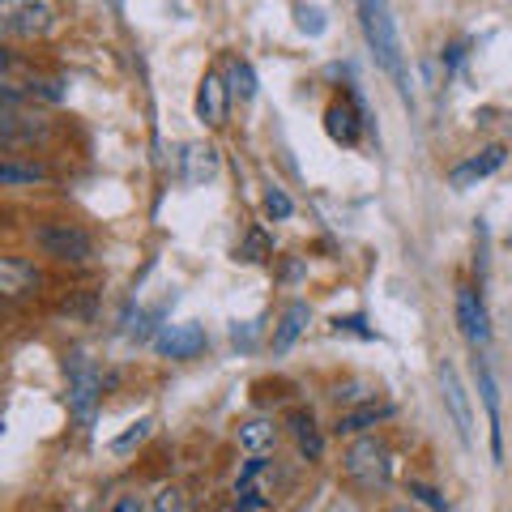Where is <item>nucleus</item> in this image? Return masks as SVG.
Segmentation results:
<instances>
[{
    "mask_svg": "<svg viewBox=\"0 0 512 512\" xmlns=\"http://www.w3.org/2000/svg\"><path fill=\"white\" fill-rule=\"evenodd\" d=\"M265 214L282 222V218H291V214H295V201L286 197L282 188H269V192H265Z\"/></svg>",
    "mask_w": 512,
    "mask_h": 512,
    "instance_id": "4be33fe9",
    "label": "nucleus"
},
{
    "mask_svg": "<svg viewBox=\"0 0 512 512\" xmlns=\"http://www.w3.org/2000/svg\"><path fill=\"white\" fill-rule=\"evenodd\" d=\"M107 512H146V500H141L137 491H128V495H120V500L111 504Z\"/></svg>",
    "mask_w": 512,
    "mask_h": 512,
    "instance_id": "a878e982",
    "label": "nucleus"
},
{
    "mask_svg": "<svg viewBox=\"0 0 512 512\" xmlns=\"http://www.w3.org/2000/svg\"><path fill=\"white\" fill-rule=\"evenodd\" d=\"M295 13H299V30H308V35H320V30H325V13H320V9L299 5Z\"/></svg>",
    "mask_w": 512,
    "mask_h": 512,
    "instance_id": "b1692460",
    "label": "nucleus"
},
{
    "mask_svg": "<svg viewBox=\"0 0 512 512\" xmlns=\"http://www.w3.org/2000/svg\"><path fill=\"white\" fill-rule=\"evenodd\" d=\"M39 269L26 261V256H0V291H5V299H22L39 286Z\"/></svg>",
    "mask_w": 512,
    "mask_h": 512,
    "instance_id": "9b49d317",
    "label": "nucleus"
},
{
    "mask_svg": "<svg viewBox=\"0 0 512 512\" xmlns=\"http://www.w3.org/2000/svg\"><path fill=\"white\" fill-rule=\"evenodd\" d=\"M99 402H103V380L94 372V363L86 355H73L69 359V406L82 423H94L99 414Z\"/></svg>",
    "mask_w": 512,
    "mask_h": 512,
    "instance_id": "39448f33",
    "label": "nucleus"
},
{
    "mask_svg": "<svg viewBox=\"0 0 512 512\" xmlns=\"http://www.w3.org/2000/svg\"><path fill=\"white\" fill-rule=\"evenodd\" d=\"M154 346H158V355H167V359H197L201 350L210 346V338H205V329L197 320H184V325H167Z\"/></svg>",
    "mask_w": 512,
    "mask_h": 512,
    "instance_id": "0eeeda50",
    "label": "nucleus"
},
{
    "mask_svg": "<svg viewBox=\"0 0 512 512\" xmlns=\"http://www.w3.org/2000/svg\"><path fill=\"white\" fill-rule=\"evenodd\" d=\"M35 244L43 256H52L60 265H86L94 256V239L90 231H82L77 222H39L35 227Z\"/></svg>",
    "mask_w": 512,
    "mask_h": 512,
    "instance_id": "20e7f679",
    "label": "nucleus"
},
{
    "mask_svg": "<svg viewBox=\"0 0 512 512\" xmlns=\"http://www.w3.org/2000/svg\"><path fill=\"white\" fill-rule=\"evenodd\" d=\"M291 431H295V440H299V453L308 457V461L325 457V436L316 431V419H312L308 410H295L291 414Z\"/></svg>",
    "mask_w": 512,
    "mask_h": 512,
    "instance_id": "a211bd4d",
    "label": "nucleus"
},
{
    "mask_svg": "<svg viewBox=\"0 0 512 512\" xmlns=\"http://www.w3.org/2000/svg\"><path fill=\"white\" fill-rule=\"evenodd\" d=\"M342 470L359 491H384L389 487V478H393V453H389V444L384 440L363 436V440H355L346 448Z\"/></svg>",
    "mask_w": 512,
    "mask_h": 512,
    "instance_id": "7ed1b4c3",
    "label": "nucleus"
},
{
    "mask_svg": "<svg viewBox=\"0 0 512 512\" xmlns=\"http://www.w3.org/2000/svg\"><path fill=\"white\" fill-rule=\"evenodd\" d=\"M227 103H231V86L222 73H205L201 86H197V120L210 124V128H222L227 124Z\"/></svg>",
    "mask_w": 512,
    "mask_h": 512,
    "instance_id": "6e6552de",
    "label": "nucleus"
},
{
    "mask_svg": "<svg viewBox=\"0 0 512 512\" xmlns=\"http://www.w3.org/2000/svg\"><path fill=\"white\" fill-rule=\"evenodd\" d=\"M359 5V22H363V35H367V47L376 52L380 69L393 77L402 94H410L406 86V60H402V39H397V22H393V9L389 0H355Z\"/></svg>",
    "mask_w": 512,
    "mask_h": 512,
    "instance_id": "f257e3e1",
    "label": "nucleus"
},
{
    "mask_svg": "<svg viewBox=\"0 0 512 512\" xmlns=\"http://www.w3.org/2000/svg\"><path fill=\"white\" fill-rule=\"evenodd\" d=\"M150 431H154V419H137L133 427L124 431V436H116V440H111V453H120V457H124V453H133V448H137L141 440H146Z\"/></svg>",
    "mask_w": 512,
    "mask_h": 512,
    "instance_id": "412c9836",
    "label": "nucleus"
},
{
    "mask_svg": "<svg viewBox=\"0 0 512 512\" xmlns=\"http://www.w3.org/2000/svg\"><path fill=\"white\" fill-rule=\"evenodd\" d=\"M440 384H444V402H448V410H453V423H457V431H461V440L470 444L474 419H470V402H466V389H461L453 363H440Z\"/></svg>",
    "mask_w": 512,
    "mask_h": 512,
    "instance_id": "f8f14e48",
    "label": "nucleus"
},
{
    "mask_svg": "<svg viewBox=\"0 0 512 512\" xmlns=\"http://www.w3.org/2000/svg\"><path fill=\"white\" fill-rule=\"evenodd\" d=\"M410 491H414V495H419V500H423L427 508H436V512L444 508V500H440V495H436V491H431V487H423V483H414Z\"/></svg>",
    "mask_w": 512,
    "mask_h": 512,
    "instance_id": "cd10ccee",
    "label": "nucleus"
},
{
    "mask_svg": "<svg viewBox=\"0 0 512 512\" xmlns=\"http://www.w3.org/2000/svg\"><path fill=\"white\" fill-rule=\"evenodd\" d=\"M457 325H461V333H466L470 346H487V338H491L487 308H483V299H478L470 286H457Z\"/></svg>",
    "mask_w": 512,
    "mask_h": 512,
    "instance_id": "9d476101",
    "label": "nucleus"
},
{
    "mask_svg": "<svg viewBox=\"0 0 512 512\" xmlns=\"http://www.w3.org/2000/svg\"><path fill=\"white\" fill-rule=\"evenodd\" d=\"M218 150L210 146V141H192V146H184V180L188 184H205L218 175Z\"/></svg>",
    "mask_w": 512,
    "mask_h": 512,
    "instance_id": "2eb2a0df",
    "label": "nucleus"
},
{
    "mask_svg": "<svg viewBox=\"0 0 512 512\" xmlns=\"http://www.w3.org/2000/svg\"><path fill=\"white\" fill-rule=\"evenodd\" d=\"M261 252H269V239H265L261 231H252V235H248V244H244V252H239V256H244V261H265Z\"/></svg>",
    "mask_w": 512,
    "mask_h": 512,
    "instance_id": "393cba45",
    "label": "nucleus"
},
{
    "mask_svg": "<svg viewBox=\"0 0 512 512\" xmlns=\"http://www.w3.org/2000/svg\"><path fill=\"white\" fill-rule=\"evenodd\" d=\"M154 512H188V500L180 487H158L154 495Z\"/></svg>",
    "mask_w": 512,
    "mask_h": 512,
    "instance_id": "5701e85b",
    "label": "nucleus"
},
{
    "mask_svg": "<svg viewBox=\"0 0 512 512\" xmlns=\"http://www.w3.org/2000/svg\"><path fill=\"white\" fill-rule=\"evenodd\" d=\"M227 86H231V94L235 99H256V73H252V64L248 60H239V56H231V64H227Z\"/></svg>",
    "mask_w": 512,
    "mask_h": 512,
    "instance_id": "6ab92c4d",
    "label": "nucleus"
},
{
    "mask_svg": "<svg viewBox=\"0 0 512 512\" xmlns=\"http://www.w3.org/2000/svg\"><path fill=\"white\" fill-rule=\"evenodd\" d=\"M60 5L56 0H0V30L9 43H35L60 30Z\"/></svg>",
    "mask_w": 512,
    "mask_h": 512,
    "instance_id": "f03ea898",
    "label": "nucleus"
},
{
    "mask_svg": "<svg viewBox=\"0 0 512 512\" xmlns=\"http://www.w3.org/2000/svg\"><path fill=\"white\" fill-rule=\"evenodd\" d=\"M325 133L338 141V146H359V133H363V111L355 99H333L325 107Z\"/></svg>",
    "mask_w": 512,
    "mask_h": 512,
    "instance_id": "1a4fd4ad",
    "label": "nucleus"
},
{
    "mask_svg": "<svg viewBox=\"0 0 512 512\" xmlns=\"http://www.w3.org/2000/svg\"><path fill=\"white\" fill-rule=\"evenodd\" d=\"M308 303H291V308L282 312V320H278V333H274V355H286L295 342H299V333L308 329Z\"/></svg>",
    "mask_w": 512,
    "mask_h": 512,
    "instance_id": "f3484780",
    "label": "nucleus"
},
{
    "mask_svg": "<svg viewBox=\"0 0 512 512\" xmlns=\"http://www.w3.org/2000/svg\"><path fill=\"white\" fill-rule=\"evenodd\" d=\"M393 414V406H376V402H363L355 410H342L338 414V436H359V431L384 423Z\"/></svg>",
    "mask_w": 512,
    "mask_h": 512,
    "instance_id": "dca6fc26",
    "label": "nucleus"
},
{
    "mask_svg": "<svg viewBox=\"0 0 512 512\" xmlns=\"http://www.w3.org/2000/svg\"><path fill=\"white\" fill-rule=\"evenodd\" d=\"M478 393H483V406H487V423H491V453L495 461L504 457V427H500V389H495V376L487 363H478Z\"/></svg>",
    "mask_w": 512,
    "mask_h": 512,
    "instance_id": "4468645a",
    "label": "nucleus"
},
{
    "mask_svg": "<svg viewBox=\"0 0 512 512\" xmlns=\"http://www.w3.org/2000/svg\"><path fill=\"white\" fill-rule=\"evenodd\" d=\"M333 329H338V333L350 329V333H363V338H372V329H363V316H346V320L338 316V320H333Z\"/></svg>",
    "mask_w": 512,
    "mask_h": 512,
    "instance_id": "bb28decb",
    "label": "nucleus"
},
{
    "mask_svg": "<svg viewBox=\"0 0 512 512\" xmlns=\"http://www.w3.org/2000/svg\"><path fill=\"white\" fill-rule=\"evenodd\" d=\"M47 175L43 167H22L18 158H5V167H0V184L5 188H22V184H43Z\"/></svg>",
    "mask_w": 512,
    "mask_h": 512,
    "instance_id": "aec40b11",
    "label": "nucleus"
},
{
    "mask_svg": "<svg viewBox=\"0 0 512 512\" xmlns=\"http://www.w3.org/2000/svg\"><path fill=\"white\" fill-rule=\"evenodd\" d=\"M274 444H278V423L274 419H265V414H252V419L239 423V448H244L248 457H265Z\"/></svg>",
    "mask_w": 512,
    "mask_h": 512,
    "instance_id": "ddd939ff",
    "label": "nucleus"
},
{
    "mask_svg": "<svg viewBox=\"0 0 512 512\" xmlns=\"http://www.w3.org/2000/svg\"><path fill=\"white\" fill-rule=\"evenodd\" d=\"M504 158H508L504 146H483L478 154H470L466 163H457L453 171H448V184H453L457 192H466V188H474V184H483L487 175L500 171V167H504Z\"/></svg>",
    "mask_w": 512,
    "mask_h": 512,
    "instance_id": "423d86ee",
    "label": "nucleus"
}]
</instances>
